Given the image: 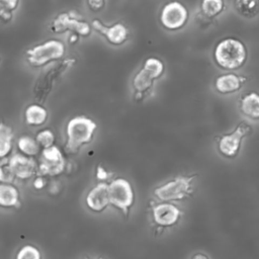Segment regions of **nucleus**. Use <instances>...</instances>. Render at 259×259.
Wrapping results in <instances>:
<instances>
[{
  "label": "nucleus",
  "mask_w": 259,
  "mask_h": 259,
  "mask_svg": "<svg viewBox=\"0 0 259 259\" xmlns=\"http://www.w3.org/2000/svg\"><path fill=\"white\" fill-rule=\"evenodd\" d=\"M97 128L94 120L87 116H75L71 118L66 126L65 151L69 154L77 153L84 145L89 144Z\"/></svg>",
  "instance_id": "obj_1"
},
{
  "label": "nucleus",
  "mask_w": 259,
  "mask_h": 259,
  "mask_svg": "<svg viewBox=\"0 0 259 259\" xmlns=\"http://www.w3.org/2000/svg\"><path fill=\"white\" fill-rule=\"evenodd\" d=\"M214 60L217 64L228 70L241 67L247 57L244 45L235 38H226L220 41L214 49Z\"/></svg>",
  "instance_id": "obj_2"
},
{
  "label": "nucleus",
  "mask_w": 259,
  "mask_h": 259,
  "mask_svg": "<svg viewBox=\"0 0 259 259\" xmlns=\"http://www.w3.org/2000/svg\"><path fill=\"white\" fill-rule=\"evenodd\" d=\"M65 45L58 39H49L25 52L27 63L33 68H40L52 61L61 59L65 54Z\"/></svg>",
  "instance_id": "obj_3"
},
{
  "label": "nucleus",
  "mask_w": 259,
  "mask_h": 259,
  "mask_svg": "<svg viewBox=\"0 0 259 259\" xmlns=\"http://www.w3.org/2000/svg\"><path fill=\"white\" fill-rule=\"evenodd\" d=\"M193 177L179 176L157 187L154 190V195L157 199L163 202L178 201L186 198L191 192V182Z\"/></svg>",
  "instance_id": "obj_4"
},
{
  "label": "nucleus",
  "mask_w": 259,
  "mask_h": 259,
  "mask_svg": "<svg viewBox=\"0 0 259 259\" xmlns=\"http://www.w3.org/2000/svg\"><path fill=\"white\" fill-rule=\"evenodd\" d=\"M110 204L127 215L134 204L135 195L131 183L124 178H116L108 184Z\"/></svg>",
  "instance_id": "obj_5"
},
{
  "label": "nucleus",
  "mask_w": 259,
  "mask_h": 259,
  "mask_svg": "<svg viewBox=\"0 0 259 259\" xmlns=\"http://www.w3.org/2000/svg\"><path fill=\"white\" fill-rule=\"evenodd\" d=\"M188 16V10L181 2L170 1L161 9L160 22L164 28L174 31L187 24Z\"/></svg>",
  "instance_id": "obj_6"
},
{
  "label": "nucleus",
  "mask_w": 259,
  "mask_h": 259,
  "mask_svg": "<svg viewBox=\"0 0 259 259\" xmlns=\"http://www.w3.org/2000/svg\"><path fill=\"white\" fill-rule=\"evenodd\" d=\"M66 167V161L61 150L52 146L42 149L39 156L38 174L41 176H57L61 174Z\"/></svg>",
  "instance_id": "obj_7"
},
{
  "label": "nucleus",
  "mask_w": 259,
  "mask_h": 259,
  "mask_svg": "<svg viewBox=\"0 0 259 259\" xmlns=\"http://www.w3.org/2000/svg\"><path fill=\"white\" fill-rule=\"evenodd\" d=\"M90 24L85 20H79L71 13L63 12L57 15L50 24V29L55 33H63L67 30L75 32L80 36H87L91 32Z\"/></svg>",
  "instance_id": "obj_8"
},
{
  "label": "nucleus",
  "mask_w": 259,
  "mask_h": 259,
  "mask_svg": "<svg viewBox=\"0 0 259 259\" xmlns=\"http://www.w3.org/2000/svg\"><path fill=\"white\" fill-rule=\"evenodd\" d=\"M91 26L96 32L102 34L112 46H120L128 38V30L125 25L120 22L107 26L104 25L99 19H93Z\"/></svg>",
  "instance_id": "obj_9"
},
{
  "label": "nucleus",
  "mask_w": 259,
  "mask_h": 259,
  "mask_svg": "<svg viewBox=\"0 0 259 259\" xmlns=\"http://www.w3.org/2000/svg\"><path fill=\"white\" fill-rule=\"evenodd\" d=\"M7 165L18 179H29L38 172V165L31 158L23 154H14L7 160Z\"/></svg>",
  "instance_id": "obj_10"
},
{
  "label": "nucleus",
  "mask_w": 259,
  "mask_h": 259,
  "mask_svg": "<svg viewBox=\"0 0 259 259\" xmlns=\"http://www.w3.org/2000/svg\"><path fill=\"white\" fill-rule=\"evenodd\" d=\"M250 132V126L246 123H241L235 130L234 133L230 135L223 136L219 141V151L226 157H235L241 146V141Z\"/></svg>",
  "instance_id": "obj_11"
},
{
  "label": "nucleus",
  "mask_w": 259,
  "mask_h": 259,
  "mask_svg": "<svg viewBox=\"0 0 259 259\" xmlns=\"http://www.w3.org/2000/svg\"><path fill=\"white\" fill-rule=\"evenodd\" d=\"M86 204L95 212L103 211L110 204L108 184L101 182L94 186L86 196Z\"/></svg>",
  "instance_id": "obj_12"
},
{
  "label": "nucleus",
  "mask_w": 259,
  "mask_h": 259,
  "mask_svg": "<svg viewBox=\"0 0 259 259\" xmlns=\"http://www.w3.org/2000/svg\"><path fill=\"white\" fill-rule=\"evenodd\" d=\"M180 218L179 208L169 202H162L153 207V219L161 227H171Z\"/></svg>",
  "instance_id": "obj_13"
},
{
  "label": "nucleus",
  "mask_w": 259,
  "mask_h": 259,
  "mask_svg": "<svg viewBox=\"0 0 259 259\" xmlns=\"http://www.w3.org/2000/svg\"><path fill=\"white\" fill-rule=\"evenodd\" d=\"M244 80L235 74H225L217 78L214 86L220 93H232L240 89L241 83Z\"/></svg>",
  "instance_id": "obj_14"
},
{
  "label": "nucleus",
  "mask_w": 259,
  "mask_h": 259,
  "mask_svg": "<svg viewBox=\"0 0 259 259\" xmlns=\"http://www.w3.org/2000/svg\"><path fill=\"white\" fill-rule=\"evenodd\" d=\"M48 119V111L39 104H31L24 111L25 123L32 126L44 124Z\"/></svg>",
  "instance_id": "obj_15"
},
{
  "label": "nucleus",
  "mask_w": 259,
  "mask_h": 259,
  "mask_svg": "<svg viewBox=\"0 0 259 259\" xmlns=\"http://www.w3.org/2000/svg\"><path fill=\"white\" fill-rule=\"evenodd\" d=\"M0 204L5 207H13L19 204V192L16 187L2 183L0 185Z\"/></svg>",
  "instance_id": "obj_16"
},
{
  "label": "nucleus",
  "mask_w": 259,
  "mask_h": 259,
  "mask_svg": "<svg viewBox=\"0 0 259 259\" xmlns=\"http://www.w3.org/2000/svg\"><path fill=\"white\" fill-rule=\"evenodd\" d=\"M242 111L251 118H259V95L252 92L242 99Z\"/></svg>",
  "instance_id": "obj_17"
},
{
  "label": "nucleus",
  "mask_w": 259,
  "mask_h": 259,
  "mask_svg": "<svg viewBox=\"0 0 259 259\" xmlns=\"http://www.w3.org/2000/svg\"><path fill=\"white\" fill-rule=\"evenodd\" d=\"M17 148L21 154L27 157H34L40 151V146L35 139L29 136H22L17 140Z\"/></svg>",
  "instance_id": "obj_18"
},
{
  "label": "nucleus",
  "mask_w": 259,
  "mask_h": 259,
  "mask_svg": "<svg viewBox=\"0 0 259 259\" xmlns=\"http://www.w3.org/2000/svg\"><path fill=\"white\" fill-rule=\"evenodd\" d=\"M13 132L9 125L1 122L0 125V157L4 159L12 150Z\"/></svg>",
  "instance_id": "obj_19"
},
{
  "label": "nucleus",
  "mask_w": 259,
  "mask_h": 259,
  "mask_svg": "<svg viewBox=\"0 0 259 259\" xmlns=\"http://www.w3.org/2000/svg\"><path fill=\"white\" fill-rule=\"evenodd\" d=\"M142 70L155 81L163 75L164 64L160 59L151 57L144 62Z\"/></svg>",
  "instance_id": "obj_20"
},
{
  "label": "nucleus",
  "mask_w": 259,
  "mask_h": 259,
  "mask_svg": "<svg viewBox=\"0 0 259 259\" xmlns=\"http://www.w3.org/2000/svg\"><path fill=\"white\" fill-rule=\"evenodd\" d=\"M200 8L206 17H215L224 9V0H202Z\"/></svg>",
  "instance_id": "obj_21"
},
{
  "label": "nucleus",
  "mask_w": 259,
  "mask_h": 259,
  "mask_svg": "<svg viewBox=\"0 0 259 259\" xmlns=\"http://www.w3.org/2000/svg\"><path fill=\"white\" fill-rule=\"evenodd\" d=\"M235 7L245 16H253L259 10V0H236Z\"/></svg>",
  "instance_id": "obj_22"
},
{
  "label": "nucleus",
  "mask_w": 259,
  "mask_h": 259,
  "mask_svg": "<svg viewBox=\"0 0 259 259\" xmlns=\"http://www.w3.org/2000/svg\"><path fill=\"white\" fill-rule=\"evenodd\" d=\"M35 140L42 149H47V148H50V147L54 146L55 135L51 130L45 128V130L39 131L36 134Z\"/></svg>",
  "instance_id": "obj_23"
},
{
  "label": "nucleus",
  "mask_w": 259,
  "mask_h": 259,
  "mask_svg": "<svg viewBox=\"0 0 259 259\" xmlns=\"http://www.w3.org/2000/svg\"><path fill=\"white\" fill-rule=\"evenodd\" d=\"M16 259H41V255L34 246L25 245L17 252Z\"/></svg>",
  "instance_id": "obj_24"
},
{
  "label": "nucleus",
  "mask_w": 259,
  "mask_h": 259,
  "mask_svg": "<svg viewBox=\"0 0 259 259\" xmlns=\"http://www.w3.org/2000/svg\"><path fill=\"white\" fill-rule=\"evenodd\" d=\"M15 176L8 167V165H4L3 163L1 164V181L2 183H7L10 184L14 180Z\"/></svg>",
  "instance_id": "obj_25"
},
{
  "label": "nucleus",
  "mask_w": 259,
  "mask_h": 259,
  "mask_svg": "<svg viewBox=\"0 0 259 259\" xmlns=\"http://www.w3.org/2000/svg\"><path fill=\"white\" fill-rule=\"evenodd\" d=\"M89 9L93 12H99L105 6V0H87Z\"/></svg>",
  "instance_id": "obj_26"
},
{
  "label": "nucleus",
  "mask_w": 259,
  "mask_h": 259,
  "mask_svg": "<svg viewBox=\"0 0 259 259\" xmlns=\"http://www.w3.org/2000/svg\"><path fill=\"white\" fill-rule=\"evenodd\" d=\"M18 2L19 0H0V4H1L0 8L12 12L17 8Z\"/></svg>",
  "instance_id": "obj_27"
},
{
  "label": "nucleus",
  "mask_w": 259,
  "mask_h": 259,
  "mask_svg": "<svg viewBox=\"0 0 259 259\" xmlns=\"http://www.w3.org/2000/svg\"><path fill=\"white\" fill-rule=\"evenodd\" d=\"M47 184L46 179L44 178V176H37L34 180H33V187L35 189H42Z\"/></svg>",
  "instance_id": "obj_28"
},
{
  "label": "nucleus",
  "mask_w": 259,
  "mask_h": 259,
  "mask_svg": "<svg viewBox=\"0 0 259 259\" xmlns=\"http://www.w3.org/2000/svg\"><path fill=\"white\" fill-rule=\"evenodd\" d=\"M108 172L102 167V166H98L97 167V171H96V177L99 180H106L108 178Z\"/></svg>",
  "instance_id": "obj_29"
},
{
  "label": "nucleus",
  "mask_w": 259,
  "mask_h": 259,
  "mask_svg": "<svg viewBox=\"0 0 259 259\" xmlns=\"http://www.w3.org/2000/svg\"><path fill=\"white\" fill-rule=\"evenodd\" d=\"M0 16H1V19H2V20H4V21H10V20L12 19V12L0 8Z\"/></svg>",
  "instance_id": "obj_30"
},
{
  "label": "nucleus",
  "mask_w": 259,
  "mask_h": 259,
  "mask_svg": "<svg viewBox=\"0 0 259 259\" xmlns=\"http://www.w3.org/2000/svg\"><path fill=\"white\" fill-rule=\"evenodd\" d=\"M78 40H79V34H77V33H75V32H72V34H71V35L69 36V38H68V41H69L70 45H74V44H76Z\"/></svg>",
  "instance_id": "obj_31"
},
{
  "label": "nucleus",
  "mask_w": 259,
  "mask_h": 259,
  "mask_svg": "<svg viewBox=\"0 0 259 259\" xmlns=\"http://www.w3.org/2000/svg\"><path fill=\"white\" fill-rule=\"evenodd\" d=\"M191 259H209V258L205 254H203V253H196V254H194L192 256Z\"/></svg>",
  "instance_id": "obj_32"
},
{
  "label": "nucleus",
  "mask_w": 259,
  "mask_h": 259,
  "mask_svg": "<svg viewBox=\"0 0 259 259\" xmlns=\"http://www.w3.org/2000/svg\"><path fill=\"white\" fill-rule=\"evenodd\" d=\"M85 259H90V258H85ZM97 259H103V258H97Z\"/></svg>",
  "instance_id": "obj_33"
}]
</instances>
